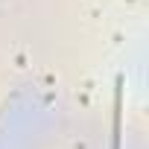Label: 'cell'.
<instances>
[{
  "label": "cell",
  "instance_id": "6da1fadb",
  "mask_svg": "<svg viewBox=\"0 0 149 149\" xmlns=\"http://www.w3.org/2000/svg\"><path fill=\"white\" fill-rule=\"evenodd\" d=\"M120 111H123V76H117V88H114V120H111V149H120V123H123V117H120Z\"/></svg>",
  "mask_w": 149,
  "mask_h": 149
}]
</instances>
